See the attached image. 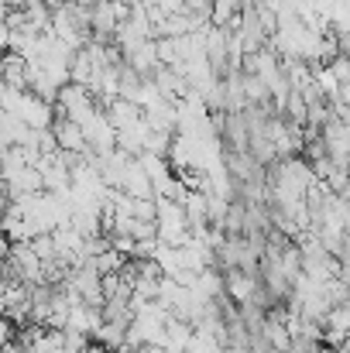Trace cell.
I'll return each instance as SVG.
<instances>
[{"label":"cell","mask_w":350,"mask_h":353,"mask_svg":"<svg viewBox=\"0 0 350 353\" xmlns=\"http://www.w3.org/2000/svg\"><path fill=\"white\" fill-rule=\"evenodd\" d=\"M52 130H55V137H59V148H62V151H86V148H90L86 127H83V123H76L72 117H66V114H55Z\"/></svg>","instance_id":"6da1fadb"},{"label":"cell","mask_w":350,"mask_h":353,"mask_svg":"<svg viewBox=\"0 0 350 353\" xmlns=\"http://www.w3.org/2000/svg\"><path fill=\"white\" fill-rule=\"evenodd\" d=\"M224 278H227V295H231L233 302L247 305V302L254 299V288H257V278H254V274H247V271L233 268V271H227Z\"/></svg>","instance_id":"7a4b0ae2"},{"label":"cell","mask_w":350,"mask_h":353,"mask_svg":"<svg viewBox=\"0 0 350 353\" xmlns=\"http://www.w3.org/2000/svg\"><path fill=\"white\" fill-rule=\"evenodd\" d=\"M244 14V0H213V24L217 28H233Z\"/></svg>","instance_id":"3957f363"},{"label":"cell","mask_w":350,"mask_h":353,"mask_svg":"<svg viewBox=\"0 0 350 353\" xmlns=\"http://www.w3.org/2000/svg\"><path fill=\"white\" fill-rule=\"evenodd\" d=\"M330 72L340 79V86H350V59L347 55H337V59L330 62Z\"/></svg>","instance_id":"277c9868"}]
</instances>
